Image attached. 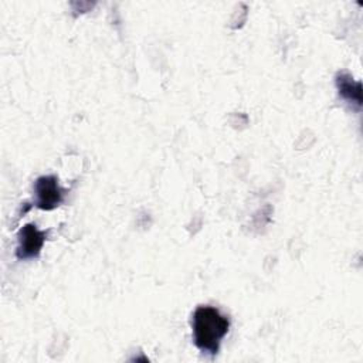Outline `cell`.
Returning a JSON list of instances; mask_svg holds the SVG:
<instances>
[{
	"label": "cell",
	"instance_id": "1",
	"mask_svg": "<svg viewBox=\"0 0 363 363\" xmlns=\"http://www.w3.org/2000/svg\"><path fill=\"white\" fill-rule=\"evenodd\" d=\"M191 328L196 347L204 354L214 356L230 329V320L217 308L204 305L194 311Z\"/></svg>",
	"mask_w": 363,
	"mask_h": 363
},
{
	"label": "cell",
	"instance_id": "2",
	"mask_svg": "<svg viewBox=\"0 0 363 363\" xmlns=\"http://www.w3.org/2000/svg\"><path fill=\"white\" fill-rule=\"evenodd\" d=\"M35 206L41 210H52L62 203L64 190L58 184V179L52 174L41 176L34 184Z\"/></svg>",
	"mask_w": 363,
	"mask_h": 363
},
{
	"label": "cell",
	"instance_id": "3",
	"mask_svg": "<svg viewBox=\"0 0 363 363\" xmlns=\"http://www.w3.org/2000/svg\"><path fill=\"white\" fill-rule=\"evenodd\" d=\"M45 231L37 228L35 224H26L18 231V245L16 255L18 259H33L37 258L41 252V248L45 242Z\"/></svg>",
	"mask_w": 363,
	"mask_h": 363
},
{
	"label": "cell",
	"instance_id": "4",
	"mask_svg": "<svg viewBox=\"0 0 363 363\" xmlns=\"http://www.w3.org/2000/svg\"><path fill=\"white\" fill-rule=\"evenodd\" d=\"M336 85L339 95L347 102L354 104L356 108L362 106V85L347 74H339L336 77Z\"/></svg>",
	"mask_w": 363,
	"mask_h": 363
}]
</instances>
